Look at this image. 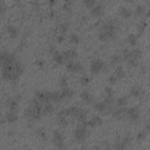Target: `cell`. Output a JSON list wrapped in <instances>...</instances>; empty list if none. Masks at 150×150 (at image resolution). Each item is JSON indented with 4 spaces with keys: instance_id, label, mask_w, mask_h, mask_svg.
I'll use <instances>...</instances> for the list:
<instances>
[{
    "instance_id": "obj_50",
    "label": "cell",
    "mask_w": 150,
    "mask_h": 150,
    "mask_svg": "<svg viewBox=\"0 0 150 150\" xmlns=\"http://www.w3.org/2000/svg\"><path fill=\"white\" fill-rule=\"evenodd\" d=\"M146 16L150 19V7H149V8H148V11H146Z\"/></svg>"
},
{
    "instance_id": "obj_35",
    "label": "cell",
    "mask_w": 150,
    "mask_h": 150,
    "mask_svg": "<svg viewBox=\"0 0 150 150\" xmlns=\"http://www.w3.org/2000/svg\"><path fill=\"white\" fill-rule=\"evenodd\" d=\"M80 110H81V109H80L77 105H71V107H69V115L73 116V117H76L77 114L80 112Z\"/></svg>"
},
{
    "instance_id": "obj_26",
    "label": "cell",
    "mask_w": 150,
    "mask_h": 150,
    "mask_svg": "<svg viewBox=\"0 0 150 150\" xmlns=\"http://www.w3.org/2000/svg\"><path fill=\"white\" fill-rule=\"evenodd\" d=\"M87 116H88V111L87 110H80V112L77 114L76 116V120L79 121V123H84L86 124V121H87Z\"/></svg>"
},
{
    "instance_id": "obj_11",
    "label": "cell",
    "mask_w": 150,
    "mask_h": 150,
    "mask_svg": "<svg viewBox=\"0 0 150 150\" xmlns=\"http://www.w3.org/2000/svg\"><path fill=\"white\" fill-rule=\"evenodd\" d=\"M129 94H130V96H132V97H135V98H142L143 95H144V90H143V88H142L141 86L135 84V86H132V87L130 88Z\"/></svg>"
},
{
    "instance_id": "obj_46",
    "label": "cell",
    "mask_w": 150,
    "mask_h": 150,
    "mask_svg": "<svg viewBox=\"0 0 150 150\" xmlns=\"http://www.w3.org/2000/svg\"><path fill=\"white\" fill-rule=\"evenodd\" d=\"M63 40H64V35L60 34V35H57V36H56V41H57L59 43H62V42H63Z\"/></svg>"
},
{
    "instance_id": "obj_49",
    "label": "cell",
    "mask_w": 150,
    "mask_h": 150,
    "mask_svg": "<svg viewBox=\"0 0 150 150\" xmlns=\"http://www.w3.org/2000/svg\"><path fill=\"white\" fill-rule=\"evenodd\" d=\"M14 97H15V98H16V100H18V101H21V98H22V96H21V95H20V94H16V95H15V96H14Z\"/></svg>"
},
{
    "instance_id": "obj_20",
    "label": "cell",
    "mask_w": 150,
    "mask_h": 150,
    "mask_svg": "<svg viewBox=\"0 0 150 150\" xmlns=\"http://www.w3.org/2000/svg\"><path fill=\"white\" fill-rule=\"evenodd\" d=\"M80 97H81V100L86 103V104H89V103H91L93 102V96H91V94L89 93V91H87V90H83V91H81V94H80Z\"/></svg>"
},
{
    "instance_id": "obj_23",
    "label": "cell",
    "mask_w": 150,
    "mask_h": 150,
    "mask_svg": "<svg viewBox=\"0 0 150 150\" xmlns=\"http://www.w3.org/2000/svg\"><path fill=\"white\" fill-rule=\"evenodd\" d=\"M114 75H115L118 80L124 79V77H125V70H124V68H123L122 66H116L115 71H114Z\"/></svg>"
},
{
    "instance_id": "obj_18",
    "label": "cell",
    "mask_w": 150,
    "mask_h": 150,
    "mask_svg": "<svg viewBox=\"0 0 150 150\" xmlns=\"http://www.w3.org/2000/svg\"><path fill=\"white\" fill-rule=\"evenodd\" d=\"M6 102H7L8 110H14V111L18 110V108H19V101L15 97H9V98H7Z\"/></svg>"
},
{
    "instance_id": "obj_9",
    "label": "cell",
    "mask_w": 150,
    "mask_h": 150,
    "mask_svg": "<svg viewBox=\"0 0 150 150\" xmlns=\"http://www.w3.org/2000/svg\"><path fill=\"white\" fill-rule=\"evenodd\" d=\"M94 109L96 110V111H98V112H105L107 114V111H111L112 112V110H111V105H109L104 100L103 101H100V102H96L95 104H94Z\"/></svg>"
},
{
    "instance_id": "obj_19",
    "label": "cell",
    "mask_w": 150,
    "mask_h": 150,
    "mask_svg": "<svg viewBox=\"0 0 150 150\" xmlns=\"http://www.w3.org/2000/svg\"><path fill=\"white\" fill-rule=\"evenodd\" d=\"M63 56L67 61H70V60H74L76 56H77V52L75 49H66L63 53Z\"/></svg>"
},
{
    "instance_id": "obj_32",
    "label": "cell",
    "mask_w": 150,
    "mask_h": 150,
    "mask_svg": "<svg viewBox=\"0 0 150 150\" xmlns=\"http://www.w3.org/2000/svg\"><path fill=\"white\" fill-rule=\"evenodd\" d=\"M68 30V23H60L57 27H56V32H59L60 34L64 35Z\"/></svg>"
},
{
    "instance_id": "obj_25",
    "label": "cell",
    "mask_w": 150,
    "mask_h": 150,
    "mask_svg": "<svg viewBox=\"0 0 150 150\" xmlns=\"http://www.w3.org/2000/svg\"><path fill=\"white\" fill-rule=\"evenodd\" d=\"M73 94H74V91H73V89H70L69 87L62 88V90H61V95H62V98H63V100L70 98V97L73 96Z\"/></svg>"
},
{
    "instance_id": "obj_16",
    "label": "cell",
    "mask_w": 150,
    "mask_h": 150,
    "mask_svg": "<svg viewBox=\"0 0 150 150\" xmlns=\"http://www.w3.org/2000/svg\"><path fill=\"white\" fill-rule=\"evenodd\" d=\"M141 56H142V50H141V49H138V48H132L131 50H129L127 60H129V59L139 60V57H141ZM127 60H125V61H127Z\"/></svg>"
},
{
    "instance_id": "obj_2",
    "label": "cell",
    "mask_w": 150,
    "mask_h": 150,
    "mask_svg": "<svg viewBox=\"0 0 150 150\" xmlns=\"http://www.w3.org/2000/svg\"><path fill=\"white\" fill-rule=\"evenodd\" d=\"M117 30H118V27H117L116 22H112V21L105 22L98 32V39L101 41H108V40L115 39Z\"/></svg>"
},
{
    "instance_id": "obj_6",
    "label": "cell",
    "mask_w": 150,
    "mask_h": 150,
    "mask_svg": "<svg viewBox=\"0 0 150 150\" xmlns=\"http://www.w3.org/2000/svg\"><path fill=\"white\" fill-rule=\"evenodd\" d=\"M66 68H67V70L70 71V73H81V71L83 70L82 63H81V62H77V61H74V60L67 61Z\"/></svg>"
},
{
    "instance_id": "obj_48",
    "label": "cell",
    "mask_w": 150,
    "mask_h": 150,
    "mask_svg": "<svg viewBox=\"0 0 150 150\" xmlns=\"http://www.w3.org/2000/svg\"><path fill=\"white\" fill-rule=\"evenodd\" d=\"M144 129H145V130H146L148 132H150V123H146V124H145V128H144Z\"/></svg>"
},
{
    "instance_id": "obj_4",
    "label": "cell",
    "mask_w": 150,
    "mask_h": 150,
    "mask_svg": "<svg viewBox=\"0 0 150 150\" xmlns=\"http://www.w3.org/2000/svg\"><path fill=\"white\" fill-rule=\"evenodd\" d=\"M53 144L55 148L57 149H63L66 145H64V138H63V135L59 131V130H54L53 131Z\"/></svg>"
},
{
    "instance_id": "obj_41",
    "label": "cell",
    "mask_w": 150,
    "mask_h": 150,
    "mask_svg": "<svg viewBox=\"0 0 150 150\" xmlns=\"http://www.w3.org/2000/svg\"><path fill=\"white\" fill-rule=\"evenodd\" d=\"M127 63H128V66H129L130 68H135V67H137V66H138V60L129 59V60H127Z\"/></svg>"
},
{
    "instance_id": "obj_8",
    "label": "cell",
    "mask_w": 150,
    "mask_h": 150,
    "mask_svg": "<svg viewBox=\"0 0 150 150\" xmlns=\"http://www.w3.org/2000/svg\"><path fill=\"white\" fill-rule=\"evenodd\" d=\"M35 97H36L40 102H42V103L52 102V91L38 90V91H35Z\"/></svg>"
},
{
    "instance_id": "obj_34",
    "label": "cell",
    "mask_w": 150,
    "mask_h": 150,
    "mask_svg": "<svg viewBox=\"0 0 150 150\" xmlns=\"http://www.w3.org/2000/svg\"><path fill=\"white\" fill-rule=\"evenodd\" d=\"M127 103H128V98H127L125 96H121V97H118V98L116 100L117 107H125Z\"/></svg>"
},
{
    "instance_id": "obj_40",
    "label": "cell",
    "mask_w": 150,
    "mask_h": 150,
    "mask_svg": "<svg viewBox=\"0 0 150 150\" xmlns=\"http://www.w3.org/2000/svg\"><path fill=\"white\" fill-rule=\"evenodd\" d=\"M59 83L62 88H66V87H68V79L66 76H61L60 80H59Z\"/></svg>"
},
{
    "instance_id": "obj_15",
    "label": "cell",
    "mask_w": 150,
    "mask_h": 150,
    "mask_svg": "<svg viewBox=\"0 0 150 150\" xmlns=\"http://www.w3.org/2000/svg\"><path fill=\"white\" fill-rule=\"evenodd\" d=\"M125 112H127V108L125 107H118L117 109L112 110V116L116 120H122L125 116Z\"/></svg>"
},
{
    "instance_id": "obj_33",
    "label": "cell",
    "mask_w": 150,
    "mask_h": 150,
    "mask_svg": "<svg viewBox=\"0 0 150 150\" xmlns=\"http://www.w3.org/2000/svg\"><path fill=\"white\" fill-rule=\"evenodd\" d=\"M35 135H36L39 138H42V139H46V138H47V134H46V131H45L43 128H38V129L35 130Z\"/></svg>"
},
{
    "instance_id": "obj_10",
    "label": "cell",
    "mask_w": 150,
    "mask_h": 150,
    "mask_svg": "<svg viewBox=\"0 0 150 150\" xmlns=\"http://www.w3.org/2000/svg\"><path fill=\"white\" fill-rule=\"evenodd\" d=\"M125 116L128 117L129 121L131 122H136L138 118H139V111L136 107H131V108H127V112H125Z\"/></svg>"
},
{
    "instance_id": "obj_30",
    "label": "cell",
    "mask_w": 150,
    "mask_h": 150,
    "mask_svg": "<svg viewBox=\"0 0 150 150\" xmlns=\"http://www.w3.org/2000/svg\"><path fill=\"white\" fill-rule=\"evenodd\" d=\"M127 41H128V43H129L131 47H135V46L137 45V35H135V34H129L128 38H127Z\"/></svg>"
},
{
    "instance_id": "obj_14",
    "label": "cell",
    "mask_w": 150,
    "mask_h": 150,
    "mask_svg": "<svg viewBox=\"0 0 150 150\" xmlns=\"http://www.w3.org/2000/svg\"><path fill=\"white\" fill-rule=\"evenodd\" d=\"M103 9H104V7H103L102 4H95V5L90 8V14H91L93 16H100V15L103 13Z\"/></svg>"
},
{
    "instance_id": "obj_42",
    "label": "cell",
    "mask_w": 150,
    "mask_h": 150,
    "mask_svg": "<svg viewBox=\"0 0 150 150\" xmlns=\"http://www.w3.org/2000/svg\"><path fill=\"white\" fill-rule=\"evenodd\" d=\"M82 2H83V5H84L86 7L91 8V7L96 4V0H82Z\"/></svg>"
},
{
    "instance_id": "obj_45",
    "label": "cell",
    "mask_w": 150,
    "mask_h": 150,
    "mask_svg": "<svg viewBox=\"0 0 150 150\" xmlns=\"http://www.w3.org/2000/svg\"><path fill=\"white\" fill-rule=\"evenodd\" d=\"M108 81H109V83H110L111 86H114V84L118 81V79H117L115 75H110V76H109V79H108Z\"/></svg>"
},
{
    "instance_id": "obj_5",
    "label": "cell",
    "mask_w": 150,
    "mask_h": 150,
    "mask_svg": "<svg viewBox=\"0 0 150 150\" xmlns=\"http://www.w3.org/2000/svg\"><path fill=\"white\" fill-rule=\"evenodd\" d=\"M1 62H2V67L4 66H12V64L16 63V57L13 53L2 52L1 53Z\"/></svg>"
},
{
    "instance_id": "obj_39",
    "label": "cell",
    "mask_w": 150,
    "mask_h": 150,
    "mask_svg": "<svg viewBox=\"0 0 150 150\" xmlns=\"http://www.w3.org/2000/svg\"><path fill=\"white\" fill-rule=\"evenodd\" d=\"M89 76L88 75H82L81 76V79H80V83L82 84V86H88L89 84Z\"/></svg>"
},
{
    "instance_id": "obj_7",
    "label": "cell",
    "mask_w": 150,
    "mask_h": 150,
    "mask_svg": "<svg viewBox=\"0 0 150 150\" xmlns=\"http://www.w3.org/2000/svg\"><path fill=\"white\" fill-rule=\"evenodd\" d=\"M104 68V62L101 59H94L90 62V71L91 74H98Z\"/></svg>"
},
{
    "instance_id": "obj_47",
    "label": "cell",
    "mask_w": 150,
    "mask_h": 150,
    "mask_svg": "<svg viewBox=\"0 0 150 150\" xmlns=\"http://www.w3.org/2000/svg\"><path fill=\"white\" fill-rule=\"evenodd\" d=\"M55 2H56V0H49V1H48V4H49L50 7H53V6L55 5Z\"/></svg>"
},
{
    "instance_id": "obj_36",
    "label": "cell",
    "mask_w": 150,
    "mask_h": 150,
    "mask_svg": "<svg viewBox=\"0 0 150 150\" xmlns=\"http://www.w3.org/2000/svg\"><path fill=\"white\" fill-rule=\"evenodd\" d=\"M57 123H59V125H61V127H67V125H68L67 116H60V115H57Z\"/></svg>"
},
{
    "instance_id": "obj_37",
    "label": "cell",
    "mask_w": 150,
    "mask_h": 150,
    "mask_svg": "<svg viewBox=\"0 0 150 150\" xmlns=\"http://www.w3.org/2000/svg\"><path fill=\"white\" fill-rule=\"evenodd\" d=\"M144 13H145L144 6H143V5H138V6L136 7V9H135V15H136V16H142Z\"/></svg>"
},
{
    "instance_id": "obj_29",
    "label": "cell",
    "mask_w": 150,
    "mask_h": 150,
    "mask_svg": "<svg viewBox=\"0 0 150 150\" xmlns=\"http://www.w3.org/2000/svg\"><path fill=\"white\" fill-rule=\"evenodd\" d=\"M63 98H62V95H61V91H52V102H55V103H59L61 102Z\"/></svg>"
},
{
    "instance_id": "obj_38",
    "label": "cell",
    "mask_w": 150,
    "mask_h": 150,
    "mask_svg": "<svg viewBox=\"0 0 150 150\" xmlns=\"http://www.w3.org/2000/svg\"><path fill=\"white\" fill-rule=\"evenodd\" d=\"M69 42H70V43H74V45L79 43V42H80V38H79V35L75 34V33L70 34V36H69Z\"/></svg>"
},
{
    "instance_id": "obj_13",
    "label": "cell",
    "mask_w": 150,
    "mask_h": 150,
    "mask_svg": "<svg viewBox=\"0 0 150 150\" xmlns=\"http://www.w3.org/2000/svg\"><path fill=\"white\" fill-rule=\"evenodd\" d=\"M52 57H53V61H54L56 64H64L66 61H67V60L64 59L63 54L60 53V52H57V50H55L54 53H52Z\"/></svg>"
},
{
    "instance_id": "obj_51",
    "label": "cell",
    "mask_w": 150,
    "mask_h": 150,
    "mask_svg": "<svg viewBox=\"0 0 150 150\" xmlns=\"http://www.w3.org/2000/svg\"><path fill=\"white\" fill-rule=\"evenodd\" d=\"M125 1H127V2H132L134 0H125Z\"/></svg>"
},
{
    "instance_id": "obj_24",
    "label": "cell",
    "mask_w": 150,
    "mask_h": 150,
    "mask_svg": "<svg viewBox=\"0 0 150 150\" xmlns=\"http://www.w3.org/2000/svg\"><path fill=\"white\" fill-rule=\"evenodd\" d=\"M122 60H123L122 59V54H118V53L112 54L111 57H110V64L111 66H117V64H120V62Z\"/></svg>"
},
{
    "instance_id": "obj_22",
    "label": "cell",
    "mask_w": 150,
    "mask_h": 150,
    "mask_svg": "<svg viewBox=\"0 0 150 150\" xmlns=\"http://www.w3.org/2000/svg\"><path fill=\"white\" fill-rule=\"evenodd\" d=\"M118 14H120L123 19H129V18H131V15H132L131 11H130L129 8H127V7H120V8H118Z\"/></svg>"
},
{
    "instance_id": "obj_28",
    "label": "cell",
    "mask_w": 150,
    "mask_h": 150,
    "mask_svg": "<svg viewBox=\"0 0 150 150\" xmlns=\"http://www.w3.org/2000/svg\"><path fill=\"white\" fill-rule=\"evenodd\" d=\"M145 28H146V22H145V21H141V22H138V23L136 25L137 34H138V35H142V34L144 33Z\"/></svg>"
},
{
    "instance_id": "obj_27",
    "label": "cell",
    "mask_w": 150,
    "mask_h": 150,
    "mask_svg": "<svg viewBox=\"0 0 150 150\" xmlns=\"http://www.w3.org/2000/svg\"><path fill=\"white\" fill-rule=\"evenodd\" d=\"M42 111H43V115H50V114H53V111H54V105H53L50 102H47V103L43 104Z\"/></svg>"
},
{
    "instance_id": "obj_12",
    "label": "cell",
    "mask_w": 150,
    "mask_h": 150,
    "mask_svg": "<svg viewBox=\"0 0 150 150\" xmlns=\"http://www.w3.org/2000/svg\"><path fill=\"white\" fill-rule=\"evenodd\" d=\"M102 123H103V120L101 118V116H94V117H91L90 120H87L86 121V125L87 127H90V128H96V127H98V125H102Z\"/></svg>"
},
{
    "instance_id": "obj_3",
    "label": "cell",
    "mask_w": 150,
    "mask_h": 150,
    "mask_svg": "<svg viewBox=\"0 0 150 150\" xmlns=\"http://www.w3.org/2000/svg\"><path fill=\"white\" fill-rule=\"evenodd\" d=\"M73 135H74V141H75L76 143H82V142H84V141L87 139L88 135H89V131H88V129H87V125H86L84 123H80V124L75 128Z\"/></svg>"
},
{
    "instance_id": "obj_43",
    "label": "cell",
    "mask_w": 150,
    "mask_h": 150,
    "mask_svg": "<svg viewBox=\"0 0 150 150\" xmlns=\"http://www.w3.org/2000/svg\"><path fill=\"white\" fill-rule=\"evenodd\" d=\"M32 112H33V109H32V107H28V108H26V109H25V117H26V118H29V120H32Z\"/></svg>"
},
{
    "instance_id": "obj_1",
    "label": "cell",
    "mask_w": 150,
    "mask_h": 150,
    "mask_svg": "<svg viewBox=\"0 0 150 150\" xmlns=\"http://www.w3.org/2000/svg\"><path fill=\"white\" fill-rule=\"evenodd\" d=\"M23 73V66L20 62H16L12 66H4L2 67V77L7 81L15 82Z\"/></svg>"
},
{
    "instance_id": "obj_44",
    "label": "cell",
    "mask_w": 150,
    "mask_h": 150,
    "mask_svg": "<svg viewBox=\"0 0 150 150\" xmlns=\"http://www.w3.org/2000/svg\"><path fill=\"white\" fill-rule=\"evenodd\" d=\"M57 115H60V116H69V108H63V109H61Z\"/></svg>"
},
{
    "instance_id": "obj_17",
    "label": "cell",
    "mask_w": 150,
    "mask_h": 150,
    "mask_svg": "<svg viewBox=\"0 0 150 150\" xmlns=\"http://www.w3.org/2000/svg\"><path fill=\"white\" fill-rule=\"evenodd\" d=\"M5 118H6V121H7L8 123H15V122L19 120V116H18L16 111H14V110H8V111L6 112Z\"/></svg>"
},
{
    "instance_id": "obj_31",
    "label": "cell",
    "mask_w": 150,
    "mask_h": 150,
    "mask_svg": "<svg viewBox=\"0 0 150 150\" xmlns=\"http://www.w3.org/2000/svg\"><path fill=\"white\" fill-rule=\"evenodd\" d=\"M146 134H148V131H146L145 129H143V130L138 131V134H137V136H136V141H137L138 143L143 142V141L145 139V137H146Z\"/></svg>"
},
{
    "instance_id": "obj_21",
    "label": "cell",
    "mask_w": 150,
    "mask_h": 150,
    "mask_svg": "<svg viewBox=\"0 0 150 150\" xmlns=\"http://www.w3.org/2000/svg\"><path fill=\"white\" fill-rule=\"evenodd\" d=\"M6 28H7V33H8V35H9L11 39H15V38L19 35V29H18L15 26L8 25Z\"/></svg>"
}]
</instances>
